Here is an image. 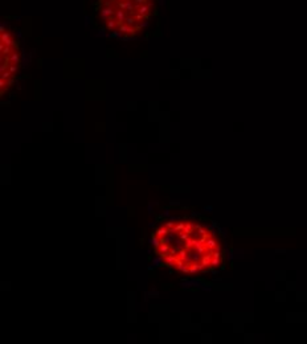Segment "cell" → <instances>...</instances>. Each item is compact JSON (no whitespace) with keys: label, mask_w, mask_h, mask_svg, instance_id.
<instances>
[{"label":"cell","mask_w":307,"mask_h":344,"mask_svg":"<svg viewBox=\"0 0 307 344\" xmlns=\"http://www.w3.org/2000/svg\"><path fill=\"white\" fill-rule=\"evenodd\" d=\"M158 0H94L93 7L102 29L119 39L141 34L156 11Z\"/></svg>","instance_id":"2"},{"label":"cell","mask_w":307,"mask_h":344,"mask_svg":"<svg viewBox=\"0 0 307 344\" xmlns=\"http://www.w3.org/2000/svg\"><path fill=\"white\" fill-rule=\"evenodd\" d=\"M0 90L2 95L15 85L21 68V49L15 31L5 24L0 27Z\"/></svg>","instance_id":"3"},{"label":"cell","mask_w":307,"mask_h":344,"mask_svg":"<svg viewBox=\"0 0 307 344\" xmlns=\"http://www.w3.org/2000/svg\"><path fill=\"white\" fill-rule=\"evenodd\" d=\"M160 245L155 248L163 266L179 273L196 275L221 266L222 249L215 232L195 221H166L155 230Z\"/></svg>","instance_id":"1"}]
</instances>
